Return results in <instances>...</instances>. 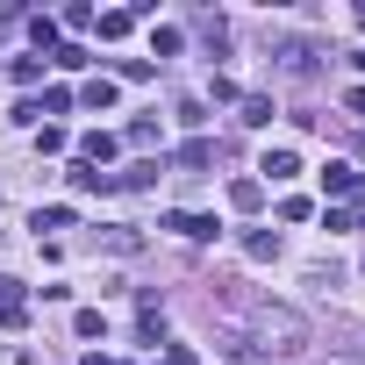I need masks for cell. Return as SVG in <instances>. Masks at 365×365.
<instances>
[{
  "label": "cell",
  "mask_w": 365,
  "mask_h": 365,
  "mask_svg": "<svg viewBox=\"0 0 365 365\" xmlns=\"http://www.w3.org/2000/svg\"><path fill=\"white\" fill-rule=\"evenodd\" d=\"M265 172H272V179H294L301 158H294V150H265Z\"/></svg>",
  "instance_id": "1"
}]
</instances>
